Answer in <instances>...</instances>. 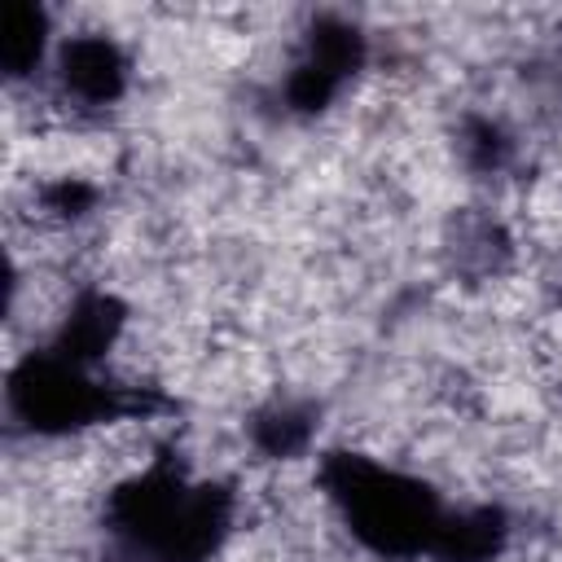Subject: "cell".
Here are the masks:
<instances>
[{
  "mask_svg": "<svg viewBox=\"0 0 562 562\" xmlns=\"http://www.w3.org/2000/svg\"><path fill=\"white\" fill-rule=\"evenodd\" d=\"M61 88L79 105H105L123 88V57L105 35H79L61 48Z\"/></svg>",
  "mask_w": 562,
  "mask_h": 562,
  "instance_id": "cell-1",
  "label": "cell"
},
{
  "mask_svg": "<svg viewBox=\"0 0 562 562\" xmlns=\"http://www.w3.org/2000/svg\"><path fill=\"white\" fill-rule=\"evenodd\" d=\"M40 48H44V13L26 9V4H13L9 18H4V66H9V75L18 79V75L35 70Z\"/></svg>",
  "mask_w": 562,
  "mask_h": 562,
  "instance_id": "cell-2",
  "label": "cell"
}]
</instances>
